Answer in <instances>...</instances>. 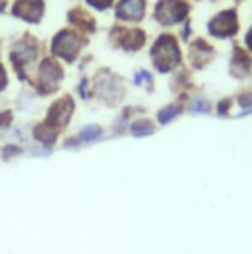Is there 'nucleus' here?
I'll return each instance as SVG.
<instances>
[{
	"label": "nucleus",
	"instance_id": "14",
	"mask_svg": "<svg viewBox=\"0 0 252 254\" xmlns=\"http://www.w3.org/2000/svg\"><path fill=\"white\" fill-rule=\"evenodd\" d=\"M248 46H250V48H252V32H250V34H248Z\"/></svg>",
	"mask_w": 252,
	"mask_h": 254
},
{
	"label": "nucleus",
	"instance_id": "7",
	"mask_svg": "<svg viewBox=\"0 0 252 254\" xmlns=\"http://www.w3.org/2000/svg\"><path fill=\"white\" fill-rule=\"evenodd\" d=\"M210 32L216 36H226L234 32V16L232 14H220L210 22Z\"/></svg>",
	"mask_w": 252,
	"mask_h": 254
},
{
	"label": "nucleus",
	"instance_id": "2",
	"mask_svg": "<svg viewBox=\"0 0 252 254\" xmlns=\"http://www.w3.org/2000/svg\"><path fill=\"white\" fill-rule=\"evenodd\" d=\"M187 6L179 0H163L157 4V20L161 24H175L185 16Z\"/></svg>",
	"mask_w": 252,
	"mask_h": 254
},
{
	"label": "nucleus",
	"instance_id": "1",
	"mask_svg": "<svg viewBox=\"0 0 252 254\" xmlns=\"http://www.w3.org/2000/svg\"><path fill=\"white\" fill-rule=\"evenodd\" d=\"M151 56H153L155 65H157L161 71L171 69V67L179 62V50H177L173 38H169V36H163V38L157 40V44H155Z\"/></svg>",
	"mask_w": 252,
	"mask_h": 254
},
{
	"label": "nucleus",
	"instance_id": "4",
	"mask_svg": "<svg viewBox=\"0 0 252 254\" xmlns=\"http://www.w3.org/2000/svg\"><path fill=\"white\" fill-rule=\"evenodd\" d=\"M60 79H62V69H60V65H58L56 62H52V60H46V62L42 64V69H40V87H42L44 91H52V89L58 87Z\"/></svg>",
	"mask_w": 252,
	"mask_h": 254
},
{
	"label": "nucleus",
	"instance_id": "6",
	"mask_svg": "<svg viewBox=\"0 0 252 254\" xmlns=\"http://www.w3.org/2000/svg\"><path fill=\"white\" fill-rule=\"evenodd\" d=\"M143 10H145L143 0H121V4L117 6L119 18H127V20H139L143 16Z\"/></svg>",
	"mask_w": 252,
	"mask_h": 254
},
{
	"label": "nucleus",
	"instance_id": "10",
	"mask_svg": "<svg viewBox=\"0 0 252 254\" xmlns=\"http://www.w3.org/2000/svg\"><path fill=\"white\" fill-rule=\"evenodd\" d=\"M97 135H99V127H95V125H87V127H83V129L79 131V137H81L83 141H93Z\"/></svg>",
	"mask_w": 252,
	"mask_h": 254
},
{
	"label": "nucleus",
	"instance_id": "13",
	"mask_svg": "<svg viewBox=\"0 0 252 254\" xmlns=\"http://www.w3.org/2000/svg\"><path fill=\"white\" fill-rule=\"evenodd\" d=\"M4 83H6V77H4V69H2V65H0V89L4 87Z\"/></svg>",
	"mask_w": 252,
	"mask_h": 254
},
{
	"label": "nucleus",
	"instance_id": "5",
	"mask_svg": "<svg viewBox=\"0 0 252 254\" xmlns=\"http://www.w3.org/2000/svg\"><path fill=\"white\" fill-rule=\"evenodd\" d=\"M42 10H44L42 0H20V2L14 6V14L22 16V18H26V20H30V22L40 20Z\"/></svg>",
	"mask_w": 252,
	"mask_h": 254
},
{
	"label": "nucleus",
	"instance_id": "8",
	"mask_svg": "<svg viewBox=\"0 0 252 254\" xmlns=\"http://www.w3.org/2000/svg\"><path fill=\"white\" fill-rule=\"evenodd\" d=\"M32 58H34V48L24 46V44H18L16 50L12 52V60H14L16 65H20V64H28V62H32Z\"/></svg>",
	"mask_w": 252,
	"mask_h": 254
},
{
	"label": "nucleus",
	"instance_id": "9",
	"mask_svg": "<svg viewBox=\"0 0 252 254\" xmlns=\"http://www.w3.org/2000/svg\"><path fill=\"white\" fill-rule=\"evenodd\" d=\"M131 131H133V135H149V133H153V127L149 125V121H137V123H133Z\"/></svg>",
	"mask_w": 252,
	"mask_h": 254
},
{
	"label": "nucleus",
	"instance_id": "12",
	"mask_svg": "<svg viewBox=\"0 0 252 254\" xmlns=\"http://www.w3.org/2000/svg\"><path fill=\"white\" fill-rule=\"evenodd\" d=\"M87 2H89L91 6H95V8H99V10H101V8H107L111 0H87Z\"/></svg>",
	"mask_w": 252,
	"mask_h": 254
},
{
	"label": "nucleus",
	"instance_id": "3",
	"mask_svg": "<svg viewBox=\"0 0 252 254\" xmlns=\"http://www.w3.org/2000/svg\"><path fill=\"white\" fill-rule=\"evenodd\" d=\"M79 50V38L71 32H62L54 40V52L63 60H73Z\"/></svg>",
	"mask_w": 252,
	"mask_h": 254
},
{
	"label": "nucleus",
	"instance_id": "11",
	"mask_svg": "<svg viewBox=\"0 0 252 254\" xmlns=\"http://www.w3.org/2000/svg\"><path fill=\"white\" fill-rule=\"evenodd\" d=\"M175 113H177V109H175V107L165 109V111H161V113H159V121H161V123H167V121H169V119H171Z\"/></svg>",
	"mask_w": 252,
	"mask_h": 254
}]
</instances>
